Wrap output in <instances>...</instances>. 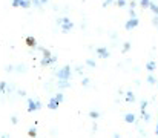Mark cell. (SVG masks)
I'll list each match as a JSON object with an SVG mask.
<instances>
[{
	"mask_svg": "<svg viewBox=\"0 0 158 138\" xmlns=\"http://www.w3.org/2000/svg\"><path fill=\"white\" fill-rule=\"evenodd\" d=\"M71 74H72V68H71L69 65H66V66L60 68V69L57 71V74H55V75H57L58 82H69Z\"/></svg>",
	"mask_w": 158,
	"mask_h": 138,
	"instance_id": "1",
	"label": "cell"
},
{
	"mask_svg": "<svg viewBox=\"0 0 158 138\" xmlns=\"http://www.w3.org/2000/svg\"><path fill=\"white\" fill-rule=\"evenodd\" d=\"M42 109V103L39 100H32V98H28V112H35Z\"/></svg>",
	"mask_w": 158,
	"mask_h": 138,
	"instance_id": "2",
	"label": "cell"
},
{
	"mask_svg": "<svg viewBox=\"0 0 158 138\" xmlns=\"http://www.w3.org/2000/svg\"><path fill=\"white\" fill-rule=\"evenodd\" d=\"M60 26H61V32H63V34H68V32H71V31L74 29V23H72V22L63 23V25H60Z\"/></svg>",
	"mask_w": 158,
	"mask_h": 138,
	"instance_id": "3",
	"label": "cell"
},
{
	"mask_svg": "<svg viewBox=\"0 0 158 138\" xmlns=\"http://www.w3.org/2000/svg\"><path fill=\"white\" fill-rule=\"evenodd\" d=\"M57 55H51V58H42V66H49V65H54L57 63Z\"/></svg>",
	"mask_w": 158,
	"mask_h": 138,
	"instance_id": "4",
	"label": "cell"
},
{
	"mask_svg": "<svg viewBox=\"0 0 158 138\" xmlns=\"http://www.w3.org/2000/svg\"><path fill=\"white\" fill-rule=\"evenodd\" d=\"M25 43L28 48H37V40H35V37H32V36H28L26 39H25Z\"/></svg>",
	"mask_w": 158,
	"mask_h": 138,
	"instance_id": "5",
	"label": "cell"
},
{
	"mask_svg": "<svg viewBox=\"0 0 158 138\" xmlns=\"http://www.w3.org/2000/svg\"><path fill=\"white\" fill-rule=\"evenodd\" d=\"M97 54H98L100 58H107L109 57V49H106L105 46H100V48H97Z\"/></svg>",
	"mask_w": 158,
	"mask_h": 138,
	"instance_id": "6",
	"label": "cell"
},
{
	"mask_svg": "<svg viewBox=\"0 0 158 138\" xmlns=\"http://www.w3.org/2000/svg\"><path fill=\"white\" fill-rule=\"evenodd\" d=\"M137 25H138V20H137V19H131L129 22H126L124 28H126V29L129 31V29H134V28H135Z\"/></svg>",
	"mask_w": 158,
	"mask_h": 138,
	"instance_id": "7",
	"label": "cell"
},
{
	"mask_svg": "<svg viewBox=\"0 0 158 138\" xmlns=\"http://www.w3.org/2000/svg\"><path fill=\"white\" fill-rule=\"evenodd\" d=\"M58 106H60V103H58V101H57V100H55V98L52 97V98L49 100V103H48V109H51V111H55V109H57Z\"/></svg>",
	"mask_w": 158,
	"mask_h": 138,
	"instance_id": "8",
	"label": "cell"
},
{
	"mask_svg": "<svg viewBox=\"0 0 158 138\" xmlns=\"http://www.w3.org/2000/svg\"><path fill=\"white\" fill-rule=\"evenodd\" d=\"M39 49L43 52V58H51V55H52V54H51V51H49L48 48H39Z\"/></svg>",
	"mask_w": 158,
	"mask_h": 138,
	"instance_id": "9",
	"label": "cell"
},
{
	"mask_svg": "<svg viewBox=\"0 0 158 138\" xmlns=\"http://www.w3.org/2000/svg\"><path fill=\"white\" fill-rule=\"evenodd\" d=\"M31 6H32V0H22V3H20V8H25V9H28Z\"/></svg>",
	"mask_w": 158,
	"mask_h": 138,
	"instance_id": "10",
	"label": "cell"
},
{
	"mask_svg": "<svg viewBox=\"0 0 158 138\" xmlns=\"http://www.w3.org/2000/svg\"><path fill=\"white\" fill-rule=\"evenodd\" d=\"M57 86H58L60 89H66V88H71V82H58Z\"/></svg>",
	"mask_w": 158,
	"mask_h": 138,
	"instance_id": "11",
	"label": "cell"
},
{
	"mask_svg": "<svg viewBox=\"0 0 158 138\" xmlns=\"http://www.w3.org/2000/svg\"><path fill=\"white\" fill-rule=\"evenodd\" d=\"M14 71H15V72H22V74H23V72H26L28 69H26V66H25V65H19V66H15V68H14Z\"/></svg>",
	"mask_w": 158,
	"mask_h": 138,
	"instance_id": "12",
	"label": "cell"
},
{
	"mask_svg": "<svg viewBox=\"0 0 158 138\" xmlns=\"http://www.w3.org/2000/svg\"><path fill=\"white\" fill-rule=\"evenodd\" d=\"M0 92H2V94L8 92V83H6V82H0Z\"/></svg>",
	"mask_w": 158,
	"mask_h": 138,
	"instance_id": "13",
	"label": "cell"
},
{
	"mask_svg": "<svg viewBox=\"0 0 158 138\" xmlns=\"http://www.w3.org/2000/svg\"><path fill=\"white\" fill-rule=\"evenodd\" d=\"M124 120H126V123H134L135 121V115L134 114H127Z\"/></svg>",
	"mask_w": 158,
	"mask_h": 138,
	"instance_id": "14",
	"label": "cell"
},
{
	"mask_svg": "<svg viewBox=\"0 0 158 138\" xmlns=\"http://www.w3.org/2000/svg\"><path fill=\"white\" fill-rule=\"evenodd\" d=\"M28 135L31 138H35L37 137V129H35V128H31V129L28 131Z\"/></svg>",
	"mask_w": 158,
	"mask_h": 138,
	"instance_id": "15",
	"label": "cell"
},
{
	"mask_svg": "<svg viewBox=\"0 0 158 138\" xmlns=\"http://www.w3.org/2000/svg\"><path fill=\"white\" fill-rule=\"evenodd\" d=\"M89 117H91L92 120H97V118L100 117V114H98L97 111H91V112H89Z\"/></svg>",
	"mask_w": 158,
	"mask_h": 138,
	"instance_id": "16",
	"label": "cell"
},
{
	"mask_svg": "<svg viewBox=\"0 0 158 138\" xmlns=\"http://www.w3.org/2000/svg\"><path fill=\"white\" fill-rule=\"evenodd\" d=\"M54 98H55L58 103H61V101H63V92H57V95H55Z\"/></svg>",
	"mask_w": 158,
	"mask_h": 138,
	"instance_id": "17",
	"label": "cell"
},
{
	"mask_svg": "<svg viewBox=\"0 0 158 138\" xmlns=\"http://www.w3.org/2000/svg\"><path fill=\"white\" fill-rule=\"evenodd\" d=\"M86 65L91 66V68H95V61H94L92 58H88V60H86Z\"/></svg>",
	"mask_w": 158,
	"mask_h": 138,
	"instance_id": "18",
	"label": "cell"
},
{
	"mask_svg": "<svg viewBox=\"0 0 158 138\" xmlns=\"http://www.w3.org/2000/svg\"><path fill=\"white\" fill-rule=\"evenodd\" d=\"M148 69H149V71H154V69H155V61H149V63H148Z\"/></svg>",
	"mask_w": 158,
	"mask_h": 138,
	"instance_id": "19",
	"label": "cell"
},
{
	"mask_svg": "<svg viewBox=\"0 0 158 138\" xmlns=\"http://www.w3.org/2000/svg\"><path fill=\"white\" fill-rule=\"evenodd\" d=\"M22 0H12V8H20Z\"/></svg>",
	"mask_w": 158,
	"mask_h": 138,
	"instance_id": "20",
	"label": "cell"
},
{
	"mask_svg": "<svg viewBox=\"0 0 158 138\" xmlns=\"http://www.w3.org/2000/svg\"><path fill=\"white\" fill-rule=\"evenodd\" d=\"M149 5H151L149 0H141V6H143V8H149Z\"/></svg>",
	"mask_w": 158,
	"mask_h": 138,
	"instance_id": "21",
	"label": "cell"
},
{
	"mask_svg": "<svg viewBox=\"0 0 158 138\" xmlns=\"http://www.w3.org/2000/svg\"><path fill=\"white\" fill-rule=\"evenodd\" d=\"M11 123H12V124H17V123H19V118H17L15 115H12V117H11Z\"/></svg>",
	"mask_w": 158,
	"mask_h": 138,
	"instance_id": "22",
	"label": "cell"
},
{
	"mask_svg": "<svg viewBox=\"0 0 158 138\" xmlns=\"http://www.w3.org/2000/svg\"><path fill=\"white\" fill-rule=\"evenodd\" d=\"M149 8H151L155 14H158V6H157V5H149Z\"/></svg>",
	"mask_w": 158,
	"mask_h": 138,
	"instance_id": "23",
	"label": "cell"
},
{
	"mask_svg": "<svg viewBox=\"0 0 158 138\" xmlns=\"http://www.w3.org/2000/svg\"><path fill=\"white\" fill-rule=\"evenodd\" d=\"M129 48H131V43H124V46H123V52H127Z\"/></svg>",
	"mask_w": 158,
	"mask_h": 138,
	"instance_id": "24",
	"label": "cell"
},
{
	"mask_svg": "<svg viewBox=\"0 0 158 138\" xmlns=\"http://www.w3.org/2000/svg\"><path fill=\"white\" fill-rule=\"evenodd\" d=\"M89 85V78H83L81 80V86H88Z\"/></svg>",
	"mask_w": 158,
	"mask_h": 138,
	"instance_id": "25",
	"label": "cell"
},
{
	"mask_svg": "<svg viewBox=\"0 0 158 138\" xmlns=\"http://www.w3.org/2000/svg\"><path fill=\"white\" fill-rule=\"evenodd\" d=\"M5 71H6V72H12V71H14V66H11V65H9V66H6V68H5Z\"/></svg>",
	"mask_w": 158,
	"mask_h": 138,
	"instance_id": "26",
	"label": "cell"
},
{
	"mask_svg": "<svg viewBox=\"0 0 158 138\" xmlns=\"http://www.w3.org/2000/svg\"><path fill=\"white\" fill-rule=\"evenodd\" d=\"M32 3L35 5V8H40V6H42V3H40V0H32Z\"/></svg>",
	"mask_w": 158,
	"mask_h": 138,
	"instance_id": "27",
	"label": "cell"
},
{
	"mask_svg": "<svg viewBox=\"0 0 158 138\" xmlns=\"http://www.w3.org/2000/svg\"><path fill=\"white\" fill-rule=\"evenodd\" d=\"M127 100H129V101H134V95H132L131 92L127 94Z\"/></svg>",
	"mask_w": 158,
	"mask_h": 138,
	"instance_id": "28",
	"label": "cell"
},
{
	"mask_svg": "<svg viewBox=\"0 0 158 138\" xmlns=\"http://www.w3.org/2000/svg\"><path fill=\"white\" fill-rule=\"evenodd\" d=\"M148 80H149V83H151V85H154V83H155V80H154V77H152V75H151Z\"/></svg>",
	"mask_w": 158,
	"mask_h": 138,
	"instance_id": "29",
	"label": "cell"
},
{
	"mask_svg": "<svg viewBox=\"0 0 158 138\" xmlns=\"http://www.w3.org/2000/svg\"><path fill=\"white\" fill-rule=\"evenodd\" d=\"M110 2H112V0H105V2H103V6H107V5H110Z\"/></svg>",
	"mask_w": 158,
	"mask_h": 138,
	"instance_id": "30",
	"label": "cell"
},
{
	"mask_svg": "<svg viewBox=\"0 0 158 138\" xmlns=\"http://www.w3.org/2000/svg\"><path fill=\"white\" fill-rule=\"evenodd\" d=\"M19 95H22V97H25V95H26V92L23 91V89H22V91H19Z\"/></svg>",
	"mask_w": 158,
	"mask_h": 138,
	"instance_id": "31",
	"label": "cell"
},
{
	"mask_svg": "<svg viewBox=\"0 0 158 138\" xmlns=\"http://www.w3.org/2000/svg\"><path fill=\"white\" fill-rule=\"evenodd\" d=\"M117 5H118V6H124V2H120V0H118V2H117Z\"/></svg>",
	"mask_w": 158,
	"mask_h": 138,
	"instance_id": "32",
	"label": "cell"
},
{
	"mask_svg": "<svg viewBox=\"0 0 158 138\" xmlns=\"http://www.w3.org/2000/svg\"><path fill=\"white\" fill-rule=\"evenodd\" d=\"M48 2H49V0H40V3H42V5H46Z\"/></svg>",
	"mask_w": 158,
	"mask_h": 138,
	"instance_id": "33",
	"label": "cell"
},
{
	"mask_svg": "<svg viewBox=\"0 0 158 138\" xmlns=\"http://www.w3.org/2000/svg\"><path fill=\"white\" fill-rule=\"evenodd\" d=\"M154 23H155V25H158V15H157V17H155V20H154Z\"/></svg>",
	"mask_w": 158,
	"mask_h": 138,
	"instance_id": "34",
	"label": "cell"
},
{
	"mask_svg": "<svg viewBox=\"0 0 158 138\" xmlns=\"http://www.w3.org/2000/svg\"><path fill=\"white\" fill-rule=\"evenodd\" d=\"M0 138H9V135H6V134H3V135H2V137Z\"/></svg>",
	"mask_w": 158,
	"mask_h": 138,
	"instance_id": "35",
	"label": "cell"
},
{
	"mask_svg": "<svg viewBox=\"0 0 158 138\" xmlns=\"http://www.w3.org/2000/svg\"><path fill=\"white\" fill-rule=\"evenodd\" d=\"M114 138H120V137H118V135H117V134H115V135H114Z\"/></svg>",
	"mask_w": 158,
	"mask_h": 138,
	"instance_id": "36",
	"label": "cell"
},
{
	"mask_svg": "<svg viewBox=\"0 0 158 138\" xmlns=\"http://www.w3.org/2000/svg\"><path fill=\"white\" fill-rule=\"evenodd\" d=\"M155 132H157V134H158V126H157V131H155Z\"/></svg>",
	"mask_w": 158,
	"mask_h": 138,
	"instance_id": "37",
	"label": "cell"
},
{
	"mask_svg": "<svg viewBox=\"0 0 158 138\" xmlns=\"http://www.w3.org/2000/svg\"><path fill=\"white\" fill-rule=\"evenodd\" d=\"M120 2H124V0H120Z\"/></svg>",
	"mask_w": 158,
	"mask_h": 138,
	"instance_id": "38",
	"label": "cell"
}]
</instances>
